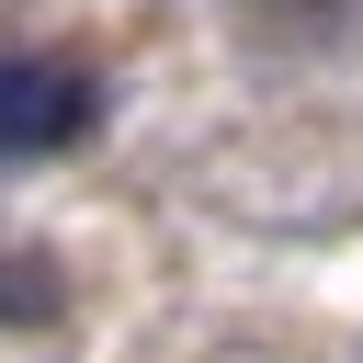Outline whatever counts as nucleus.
Wrapping results in <instances>:
<instances>
[{
  "label": "nucleus",
  "mask_w": 363,
  "mask_h": 363,
  "mask_svg": "<svg viewBox=\"0 0 363 363\" xmlns=\"http://www.w3.org/2000/svg\"><path fill=\"white\" fill-rule=\"evenodd\" d=\"M102 125V68L79 45H11L0 57V170L57 159Z\"/></svg>",
  "instance_id": "1"
},
{
  "label": "nucleus",
  "mask_w": 363,
  "mask_h": 363,
  "mask_svg": "<svg viewBox=\"0 0 363 363\" xmlns=\"http://www.w3.org/2000/svg\"><path fill=\"white\" fill-rule=\"evenodd\" d=\"M68 306V272L45 250H0V329H45Z\"/></svg>",
  "instance_id": "2"
},
{
  "label": "nucleus",
  "mask_w": 363,
  "mask_h": 363,
  "mask_svg": "<svg viewBox=\"0 0 363 363\" xmlns=\"http://www.w3.org/2000/svg\"><path fill=\"white\" fill-rule=\"evenodd\" d=\"M352 0H238V23H261V34H284V45H306V34H329Z\"/></svg>",
  "instance_id": "3"
}]
</instances>
